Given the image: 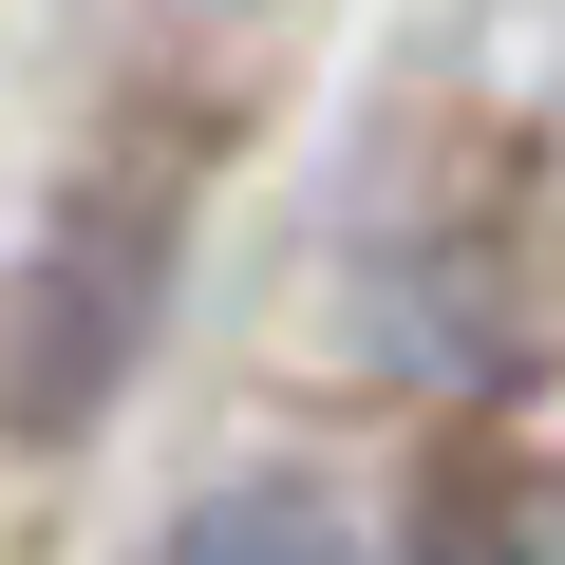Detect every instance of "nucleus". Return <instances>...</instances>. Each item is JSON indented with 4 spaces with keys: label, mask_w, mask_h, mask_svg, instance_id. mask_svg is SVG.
<instances>
[{
    "label": "nucleus",
    "mask_w": 565,
    "mask_h": 565,
    "mask_svg": "<svg viewBox=\"0 0 565 565\" xmlns=\"http://www.w3.org/2000/svg\"><path fill=\"white\" fill-rule=\"evenodd\" d=\"M170 264H189V132H132V151H95L57 189L39 264L0 282V434H39V452L95 434L151 302H170Z\"/></svg>",
    "instance_id": "1"
},
{
    "label": "nucleus",
    "mask_w": 565,
    "mask_h": 565,
    "mask_svg": "<svg viewBox=\"0 0 565 565\" xmlns=\"http://www.w3.org/2000/svg\"><path fill=\"white\" fill-rule=\"evenodd\" d=\"M151 565H359V527H340L302 471H245V490H207V509H189Z\"/></svg>",
    "instance_id": "2"
},
{
    "label": "nucleus",
    "mask_w": 565,
    "mask_h": 565,
    "mask_svg": "<svg viewBox=\"0 0 565 565\" xmlns=\"http://www.w3.org/2000/svg\"><path fill=\"white\" fill-rule=\"evenodd\" d=\"M434 565H546V546H509V527H434Z\"/></svg>",
    "instance_id": "3"
}]
</instances>
